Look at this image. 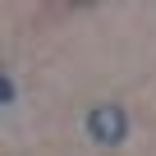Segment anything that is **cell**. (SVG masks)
<instances>
[{
  "label": "cell",
  "instance_id": "cell-2",
  "mask_svg": "<svg viewBox=\"0 0 156 156\" xmlns=\"http://www.w3.org/2000/svg\"><path fill=\"white\" fill-rule=\"evenodd\" d=\"M0 101H5V106L19 101V83H14V73H9V69H0Z\"/></svg>",
  "mask_w": 156,
  "mask_h": 156
},
{
  "label": "cell",
  "instance_id": "cell-1",
  "mask_svg": "<svg viewBox=\"0 0 156 156\" xmlns=\"http://www.w3.org/2000/svg\"><path fill=\"white\" fill-rule=\"evenodd\" d=\"M83 129H87V138L97 147H119L129 138V110L119 101H101V106H92L83 115Z\"/></svg>",
  "mask_w": 156,
  "mask_h": 156
}]
</instances>
